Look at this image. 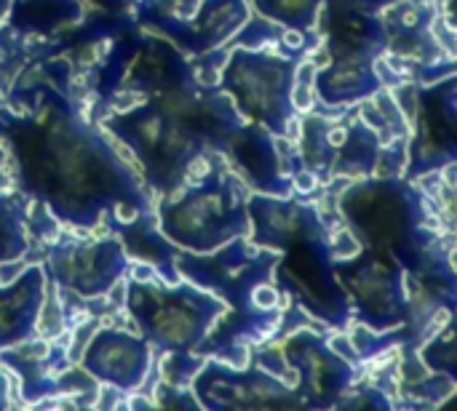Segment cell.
<instances>
[{
    "label": "cell",
    "instance_id": "cell-1",
    "mask_svg": "<svg viewBox=\"0 0 457 411\" xmlns=\"http://www.w3.org/2000/svg\"><path fill=\"white\" fill-rule=\"evenodd\" d=\"M5 142L13 152L19 187L43 203L56 222L78 230L96 227L104 214L134 222L153 214L137 169L118 155L67 91L51 86H16L11 94ZM112 219V222H115Z\"/></svg>",
    "mask_w": 457,
    "mask_h": 411
},
{
    "label": "cell",
    "instance_id": "cell-2",
    "mask_svg": "<svg viewBox=\"0 0 457 411\" xmlns=\"http://www.w3.org/2000/svg\"><path fill=\"white\" fill-rule=\"evenodd\" d=\"M337 209L364 249L386 251L407 270L439 254V222L426 195L404 177L353 179L337 195Z\"/></svg>",
    "mask_w": 457,
    "mask_h": 411
},
{
    "label": "cell",
    "instance_id": "cell-3",
    "mask_svg": "<svg viewBox=\"0 0 457 411\" xmlns=\"http://www.w3.org/2000/svg\"><path fill=\"white\" fill-rule=\"evenodd\" d=\"M104 131L134 152L145 182L163 198L185 185L190 166L209 150L185 118L174 91L150 96L104 118Z\"/></svg>",
    "mask_w": 457,
    "mask_h": 411
},
{
    "label": "cell",
    "instance_id": "cell-4",
    "mask_svg": "<svg viewBox=\"0 0 457 411\" xmlns=\"http://www.w3.org/2000/svg\"><path fill=\"white\" fill-rule=\"evenodd\" d=\"M246 198L249 187L244 179L222 163L163 195L155 222L161 235L177 249L209 254L233 238L249 235Z\"/></svg>",
    "mask_w": 457,
    "mask_h": 411
},
{
    "label": "cell",
    "instance_id": "cell-5",
    "mask_svg": "<svg viewBox=\"0 0 457 411\" xmlns=\"http://www.w3.org/2000/svg\"><path fill=\"white\" fill-rule=\"evenodd\" d=\"M126 313L158 353H195L228 305L190 281H126Z\"/></svg>",
    "mask_w": 457,
    "mask_h": 411
},
{
    "label": "cell",
    "instance_id": "cell-6",
    "mask_svg": "<svg viewBox=\"0 0 457 411\" xmlns=\"http://www.w3.org/2000/svg\"><path fill=\"white\" fill-rule=\"evenodd\" d=\"M300 62L270 48L236 45L228 51L220 70V88L230 96L244 120L284 139L289 120L297 118L292 91Z\"/></svg>",
    "mask_w": 457,
    "mask_h": 411
},
{
    "label": "cell",
    "instance_id": "cell-7",
    "mask_svg": "<svg viewBox=\"0 0 457 411\" xmlns=\"http://www.w3.org/2000/svg\"><path fill=\"white\" fill-rule=\"evenodd\" d=\"M273 284L292 308L327 324L345 329L351 324V300L337 281L335 259L329 254V230L319 219L297 233L281 251L273 267Z\"/></svg>",
    "mask_w": 457,
    "mask_h": 411
},
{
    "label": "cell",
    "instance_id": "cell-8",
    "mask_svg": "<svg viewBox=\"0 0 457 411\" xmlns=\"http://www.w3.org/2000/svg\"><path fill=\"white\" fill-rule=\"evenodd\" d=\"M300 160L319 182L364 179L372 177L383 152V142L370 128L359 110L351 107H316L300 126Z\"/></svg>",
    "mask_w": 457,
    "mask_h": 411
},
{
    "label": "cell",
    "instance_id": "cell-9",
    "mask_svg": "<svg viewBox=\"0 0 457 411\" xmlns=\"http://www.w3.org/2000/svg\"><path fill=\"white\" fill-rule=\"evenodd\" d=\"M412 131L402 177L415 182L423 174L442 171L457 155L455 75L434 83L402 86L391 91Z\"/></svg>",
    "mask_w": 457,
    "mask_h": 411
},
{
    "label": "cell",
    "instance_id": "cell-10",
    "mask_svg": "<svg viewBox=\"0 0 457 411\" xmlns=\"http://www.w3.org/2000/svg\"><path fill=\"white\" fill-rule=\"evenodd\" d=\"M335 273L351 300V321H359L372 332L407 326V267L396 257L361 249L356 257L335 262Z\"/></svg>",
    "mask_w": 457,
    "mask_h": 411
},
{
    "label": "cell",
    "instance_id": "cell-11",
    "mask_svg": "<svg viewBox=\"0 0 457 411\" xmlns=\"http://www.w3.org/2000/svg\"><path fill=\"white\" fill-rule=\"evenodd\" d=\"M278 262V251L260 249L246 238H233L230 243L209 251L193 254L177 249L174 267L179 278L212 292L228 308H254L252 292L260 284L273 281V267Z\"/></svg>",
    "mask_w": 457,
    "mask_h": 411
},
{
    "label": "cell",
    "instance_id": "cell-12",
    "mask_svg": "<svg viewBox=\"0 0 457 411\" xmlns=\"http://www.w3.org/2000/svg\"><path fill=\"white\" fill-rule=\"evenodd\" d=\"M278 348L287 369L295 374V393L308 409L337 407L361 377V366L340 356L316 329H297L289 337L281 334Z\"/></svg>",
    "mask_w": 457,
    "mask_h": 411
},
{
    "label": "cell",
    "instance_id": "cell-13",
    "mask_svg": "<svg viewBox=\"0 0 457 411\" xmlns=\"http://www.w3.org/2000/svg\"><path fill=\"white\" fill-rule=\"evenodd\" d=\"M190 393L198 407L222 409H300L303 401L292 385L265 372L262 366H233L222 358L201 364L190 380Z\"/></svg>",
    "mask_w": 457,
    "mask_h": 411
},
{
    "label": "cell",
    "instance_id": "cell-14",
    "mask_svg": "<svg viewBox=\"0 0 457 411\" xmlns=\"http://www.w3.org/2000/svg\"><path fill=\"white\" fill-rule=\"evenodd\" d=\"M129 254L118 235L99 241H54L43 262L46 278L80 300L107 297L129 270Z\"/></svg>",
    "mask_w": 457,
    "mask_h": 411
},
{
    "label": "cell",
    "instance_id": "cell-15",
    "mask_svg": "<svg viewBox=\"0 0 457 411\" xmlns=\"http://www.w3.org/2000/svg\"><path fill=\"white\" fill-rule=\"evenodd\" d=\"M78 364L99 385H110L118 393H137L147 382L153 348L142 334L104 326L91 334Z\"/></svg>",
    "mask_w": 457,
    "mask_h": 411
},
{
    "label": "cell",
    "instance_id": "cell-16",
    "mask_svg": "<svg viewBox=\"0 0 457 411\" xmlns=\"http://www.w3.org/2000/svg\"><path fill=\"white\" fill-rule=\"evenodd\" d=\"M249 19L246 0H201L187 19H161L145 29H158L177 48L187 53H206L222 48Z\"/></svg>",
    "mask_w": 457,
    "mask_h": 411
},
{
    "label": "cell",
    "instance_id": "cell-17",
    "mask_svg": "<svg viewBox=\"0 0 457 411\" xmlns=\"http://www.w3.org/2000/svg\"><path fill=\"white\" fill-rule=\"evenodd\" d=\"M225 155L238 169V177L246 187L265 195H292V179L281 171V158L276 150V136L257 126L246 123L233 134Z\"/></svg>",
    "mask_w": 457,
    "mask_h": 411
},
{
    "label": "cell",
    "instance_id": "cell-18",
    "mask_svg": "<svg viewBox=\"0 0 457 411\" xmlns=\"http://www.w3.org/2000/svg\"><path fill=\"white\" fill-rule=\"evenodd\" d=\"M439 0H396L383 8L380 21L388 37V51L415 64L439 62V40L431 32L439 16Z\"/></svg>",
    "mask_w": 457,
    "mask_h": 411
},
{
    "label": "cell",
    "instance_id": "cell-19",
    "mask_svg": "<svg viewBox=\"0 0 457 411\" xmlns=\"http://www.w3.org/2000/svg\"><path fill=\"white\" fill-rule=\"evenodd\" d=\"M67 348H59L56 340L29 337L13 348L0 350V366L16 372L24 401L35 404L46 396L56 393V377L70 366Z\"/></svg>",
    "mask_w": 457,
    "mask_h": 411
},
{
    "label": "cell",
    "instance_id": "cell-20",
    "mask_svg": "<svg viewBox=\"0 0 457 411\" xmlns=\"http://www.w3.org/2000/svg\"><path fill=\"white\" fill-rule=\"evenodd\" d=\"M46 297L43 265L24 267L13 281L0 286V350L37 337V316Z\"/></svg>",
    "mask_w": 457,
    "mask_h": 411
},
{
    "label": "cell",
    "instance_id": "cell-21",
    "mask_svg": "<svg viewBox=\"0 0 457 411\" xmlns=\"http://www.w3.org/2000/svg\"><path fill=\"white\" fill-rule=\"evenodd\" d=\"M378 88H383V80L370 56H332L313 72V91L321 107H356Z\"/></svg>",
    "mask_w": 457,
    "mask_h": 411
},
{
    "label": "cell",
    "instance_id": "cell-22",
    "mask_svg": "<svg viewBox=\"0 0 457 411\" xmlns=\"http://www.w3.org/2000/svg\"><path fill=\"white\" fill-rule=\"evenodd\" d=\"M8 29L21 37H48L83 21L80 0H11Z\"/></svg>",
    "mask_w": 457,
    "mask_h": 411
},
{
    "label": "cell",
    "instance_id": "cell-23",
    "mask_svg": "<svg viewBox=\"0 0 457 411\" xmlns=\"http://www.w3.org/2000/svg\"><path fill=\"white\" fill-rule=\"evenodd\" d=\"M27 209L29 198L0 193V265L16 262L27 254L29 233H27Z\"/></svg>",
    "mask_w": 457,
    "mask_h": 411
},
{
    "label": "cell",
    "instance_id": "cell-24",
    "mask_svg": "<svg viewBox=\"0 0 457 411\" xmlns=\"http://www.w3.org/2000/svg\"><path fill=\"white\" fill-rule=\"evenodd\" d=\"M257 13L284 29H316L324 0H252Z\"/></svg>",
    "mask_w": 457,
    "mask_h": 411
},
{
    "label": "cell",
    "instance_id": "cell-25",
    "mask_svg": "<svg viewBox=\"0 0 457 411\" xmlns=\"http://www.w3.org/2000/svg\"><path fill=\"white\" fill-rule=\"evenodd\" d=\"M420 364L434 372V374H447L455 380V329H453V318H447V324L442 326V332L436 329L434 340L418 350Z\"/></svg>",
    "mask_w": 457,
    "mask_h": 411
},
{
    "label": "cell",
    "instance_id": "cell-26",
    "mask_svg": "<svg viewBox=\"0 0 457 411\" xmlns=\"http://www.w3.org/2000/svg\"><path fill=\"white\" fill-rule=\"evenodd\" d=\"M11 107L5 104V99H3V94H0V136L5 134V126H8V120H11Z\"/></svg>",
    "mask_w": 457,
    "mask_h": 411
},
{
    "label": "cell",
    "instance_id": "cell-27",
    "mask_svg": "<svg viewBox=\"0 0 457 411\" xmlns=\"http://www.w3.org/2000/svg\"><path fill=\"white\" fill-rule=\"evenodd\" d=\"M8 407V377L0 372V409Z\"/></svg>",
    "mask_w": 457,
    "mask_h": 411
},
{
    "label": "cell",
    "instance_id": "cell-28",
    "mask_svg": "<svg viewBox=\"0 0 457 411\" xmlns=\"http://www.w3.org/2000/svg\"><path fill=\"white\" fill-rule=\"evenodd\" d=\"M361 5H367L370 11H383L386 5H391V3H396V0H359Z\"/></svg>",
    "mask_w": 457,
    "mask_h": 411
},
{
    "label": "cell",
    "instance_id": "cell-29",
    "mask_svg": "<svg viewBox=\"0 0 457 411\" xmlns=\"http://www.w3.org/2000/svg\"><path fill=\"white\" fill-rule=\"evenodd\" d=\"M8 8H11V0H0V21H5V16H8Z\"/></svg>",
    "mask_w": 457,
    "mask_h": 411
}]
</instances>
